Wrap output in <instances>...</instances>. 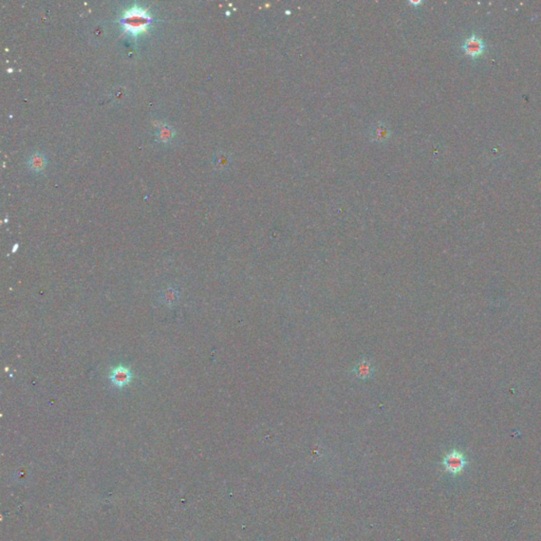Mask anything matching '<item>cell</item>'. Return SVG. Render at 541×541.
<instances>
[{
  "instance_id": "6da1fadb",
  "label": "cell",
  "mask_w": 541,
  "mask_h": 541,
  "mask_svg": "<svg viewBox=\"0 0 541 541\" xmlns=\"http://www.w3.org/2000/svg\"><path fill=\"white\" fill-rule=\"evenodd\" d=\"M151 19L152 18L146 9L135 5L125 11L119 19V23L122 24L125 31L137 35L147 30Z\"/></svg>"
},
{
  "instance_id": "7a4b0ae2",
  "label": "cell",
  "mask_w": 541,
  "mask_h": 541,
  "mask_svg": "<svg viewBox=\"0 0 541 541\" xmlns=\"http://www.w3.org/2000/svg\"><path fill=\"white\" fill-rule=\"evenodd\" d=\"M443 466L447 472H449L452 476H457L463 472L467 465V460L465 456L463 455L458 449H454L449 451L448 454L443 459Z\"/></svg>"
},
{
  "instance_id": "3957f363",
  "label": "cell",
  "mask_w": 541,
  "mask_h": 541,
  "mask_svg": "<svg viewBox=\"0 0 541 541\" xmlns=\"http://www.w3.org/2000/svg\"><path fill=\"white\" fill-rule=\"evenodd\" d=\"M108 378L113 385V387L123 389L134 381L135 375L129 367L125 365H117L110 370Z\"/></svg>"
},
{
  "instance_id": "277c9868",
  "label": "cell",
  "mask_w": 541,
  "mask_h": 541,
  "mask_svg": "<svg viewBox=\"0 0 541 541\" xmlns=\"http://www.w3.org/2000/svg\"><path fill=\"white\" fill-rule=\"evenodd\" d=\"M462 50L468 56L472 58H477L482 56V55L487 51L488 45L485 40L479 36L478 34H470L466 39L462 42Z\"/></svg>"
},
{
  "instance_id": "5b68a950",
  "label": "cell",
  "mask_w": 541,
  "mask_h": 541,
  "mask_svg": "<svg viewBox=\"0 0 541 541\" xmlns=\"http://www.w3.org/2000/svg\"><path fill=\"white\" fill-rule=\"evenodd\" d=\"M352 372L354 373V375L357 379L363 380V381H366V380H369L370 378L373 377V374L375 372V368H374L371 360L362 359L360 362H358L356 364V365L354 366V368L352 369Z\"/></svg>"
},
{
  "instance_id": "8992f818",
  "label": "cell",
  "mask_w": 541,
  "mask_h": 541,
  "mask_svg": "<svg viewBox=\"0 0 541 541\" xmlns=\"http://www.w3.org/2000/svg\"><path fill=\"white\" fill-rule=\"evenodd\" d=\"M161 302L168 307H171L179 302L178 290L173 286H167L161 292Z\"/></svg>"
},
{
  "instance_id": "52a82bcc",
  "label": "cell",
  "mask_w": 541,
  "mask_h": 541,
  "mask_svg": "<svg viewBox=\"0 0 541 541\" xmlns=\"http://www.w3.org/2000/svg\"><path fill=\"white\" fill-rule=\"evenodd\" d=\"M46 163L47 161H46L45 156L39 152L33 153L29 159V165L33 170H41L43 167H45Z\"/></svg>"
},
{
  "instance_id": "ba28073f",
  "label": "cell",
  "mask_w": 541,
  "mask_h": 541,
  "mask_svg": "<svg viewBox=\"0 0 541 541\" xmlns=\"http://www.w3.org/2000/svg\"><path fill=\"white\" fill-rule=\"evenodd\" d=\"M156 136H157V139L160 142L166 143V142L170 141L173 138L174 129L171 126H168V125H162V126H160L158 128Z\"/></svg>"
},
{
  "instance_id": "9c48e42d",
  "label": "cell",
  "mask_w": 541,
  "mask_h": 541,
  "mask_svg": "<svg viewBox=\"0 0 541 541\" xmlns=\"http://www.w3.org/2000/svg\"><path fill=\"white\" fill-rule=\"evenodd\" d=\"M228 157L224 152H217L214 157V164L217 168H223L228 164Z\"/></svg>"
},
{
  "instance_id": "30bf717a",
  "label": "cell",
  "mask_w": 541,
  "mask_h": 541,
  "mask_svg": "<svg viewBox=\"0 0 541 541\" xmlns=\"http://www.w3.org/2000/svg\"><path fill=\"white\" fill-rule=\"evenodd\" d=\"M126 93H127V91H126V89L124 87H116L115 89H113V91H112V98L114 99L115 102H121L122 99L125 98Z\"/></svg>"
},
{
  "instance_id": "8fae6325",
  "label": "cell",
  "mask_w": 541,
  "mask_h": 541,
  "mask_svg": "<svg viewBox=\"0 0 541 541\" xmlns=\"http://www.w3.org/2000/svg\"><path fill=\"white\" fill-rule=\"evenodd\" d=\"M104 35V30L101 27H96L93 31V36L95 37H102Z\"/></svg>"
}]
</instances>
